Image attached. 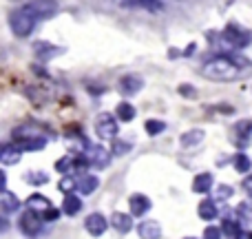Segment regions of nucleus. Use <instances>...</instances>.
Wrapping results in <instances>:
<instances>
[{"label": "nucleus", "mask_w": 252, "mask_h": 239, "mask_svg": "<svg viewBox=\"0 0 252 239\" xmlns=\"http://www.w3.org/2000/svg\"><path fill=\"white\" fill-rule=\"evenodd\" d=\"M66 146H69L71 153H75V155H84V153L89 151V142L82 133H69L66 135Z\"/></svg>", "instance_id": "dca6fc26"}, {"label": "nucleus", "mask_w": 252, "mask_h": 239, "mask_svg": "<svg viewBox=\"0 0 252 239\" xmlns=\"http://www.w3.org/2000/svg\"><path fill=\"white\" fill-rule=\"evenodd\" d=\"M142 87H144V80L135 73H128V75H124V78H120V91H122L124 96H135V93L142 91Z\"/></svg>", "instance_id": "f8f14e48"}, {"label": "nucleus", "mask_w": 252, "mask_h": 239, "mask_svg": "<svg viewBox=\"0 0 252 239\" xmlns=\"http://www.w3.org/2000/svg\"><path fill=\"white\" fill-rule=\"evenodd\" d=\"M84 157H87V162L91 166H95V169H104V166H109V162H111V153L106 151L104 146H89V151L84 153Z\"/></svg>", "instance_id": "0eeeda50"}, {"label": "nucleus", "mask_w": 252, "mask_h": 239, "mask_svg": "<svg viewBox=\"0 0 252 239\" xmlns=\"http://www.w3.org/2000/svg\"><path fill=\"white\" fill-rule=\"evenodd\" d=\"M25 204H27V208H31V210H35V213H38V215H42V219H44V222H47V215L51 213L53 208H56V206H53L51 202H49L44 195H40V193H35V195H31L29 200L25 202Z\"/></svg>", "instance_id": "6e6552de"}, {"label": "nucleus", "mask_w": 252, "mask_h": 239, "mask_svg": "<svg viewBox=\"0 0 252 239\" xmlns=\"http://www.w3.org/2000/svg\"><path fill=\"white\" fill-rule=\"evenodd\" d=\"M13 144H16L22 153L25 151H42V148L47 146V137H20V139H13Z\"/></svg>", "instance_id": "f3484780"}, {"label": "nucleus", "mask_w": 252, "mask_h": 239, "mask_svg": "<svg viewBox=\"0 0 252 239\" xmlns=\"http://www.w3.org/2000/svg\"><path fill=\"white\" fill-rule=\"evenodd\" d=\"M130 148H133V144H130V142H122V139H115V144H113V151H111V153L120 157V155H126V153H128Z\"/></svg>", "instance_id": "473e14b6"}, {"label": "nucleus", "mask_w": 252, "mask_h": 239, "mask_svg": "<svg viewBox=\"0 0 252 239\" xmlns=\"http://www.w3.org/2000/svg\"><path fill=\"white\" fill-rule=\"evenodd\" d=\"M29 7L33 9L38 18H53L60 9V4H58V0H31Z\"/></svg>", "instance_id": "1a4fd4ad"}, {"label": "nucleus", "mask_w": 252, "mask_h": 239, "mask_svg": "<svg viewBox=\"0 0 252 239\" xmlns=\"http://www.w3.org/2000/svg\"><path fill=\"white\" fill-rule=\"evenodd\" d=\"M35 22H38V16L33 13V9H31L29 4H25V7L16 9V11H11V16H9V25H11V31L18 35V38H27V35L33 31Z\"/></svg>", "instance_id": "f03ea898"}, {"label": "nucleus", "mask_w": 252, "mask_h": 239, "mask_svg": "<svg viewBox=\"0 0 252 239\" xmlns=\"http://www.w3.org/2000/svg\"><path fill=\"white\" fill-rule=\"evenodd\" d=\"M221 235H223V231L219 226H208L204 231V239H221Z\"/></svg>", "instance_id": "f704fd0d"}, {"label": "nucleus", "mask_w": 252, "mask_h": 239, "mask_svg": "<svg viewBox=\"0 0 252 239\" xmlns=\"http://www.w3.org/2000/svg\"><path fill=\"white\" fill-rule=\"evenodd\" d=\"M97 186H100V179H97L95 175L82 173V175L78 177V191L82 193V195H91V193H95Z\"/></svg>", "instance_id": "a211bd4d"}, {"label": "nucleus", "mask_w": 252, "mask_h": 239, "mask_svg": "<svg viewBox=\"0 0 252 239\" xmlns=\"http://www.w3.org/2000/svg\"><path fill=\"white\" fill-rule=\"evenodd\" d=\"M18 228H20V233H22L25 237L35 239V237L42 235V231H44V219H42V215H38L35 210L27 208L25 213L20 215V219H18Z\"/></svg>", "instance_id": "20e7f679"}, {"label": "nucleus", "mask_w": 252, "mask_h": 239, "mask_svg": "<svg viewBox=\"0 0 252 239\" xmlns=\"http://www.w3.org/2000/svg\"><path fill=\"white\" fill-rule=\"evenodd\" d=\"M62 51H64V49L53 47L51 42H44V40H38V42L33 44V53H35V58H38V60H42V62H47V60H51V58L60 56Z\"/></svg>", "instance_id": "9b49d317"}, {"label": "nucleus", "mask_w": 252, "mask_h": 239, "mask_svg": "<svg viewBox=\"0 0 252 239\" xmlns=\"http://www.w3.org/2000/svg\"><path fill=\"white\" fill-rule=\"evenodd\" d=\"M137 235L142 239H159L161 237L159 222H142L137 226Z\"/></svg>", "instance_id": "aec40b11"}, {"label": "nucleus", "mask_w": 252, "mask_h": 239, "mask_svg": "<svg viewBox=\"0 0 252 239\" xmlns=\"http://www.w3.org/2000/svg\"><path fill=\"white\" fill-rule=\"evenodd\" d=\"M111 226H113L118 233H128L130 228H133V215L113 213V217H111Z\"/></svg>", "instance_id": "412c9836"}, {"label": "nucleus", "mask_w": 252, "mask_h": 239, "mask_svg": "<svg viewBox=\"0 0 252 239\" xmlns=\"http://www.w3.org/2000/svg\"><path fill=\"white\" fill-rule=\"evenodd\" d=\"M80 210H82V200H80L78 195H66L64 202H62V213L69 215V217H73V215H78Z\"/></svg>", "instance_id": "5701e85b"}, {"label": "nucleus", "mask_w": 252, "mask_h": 239, "mask_svg": "<svg viewBox=\"0 0 252 239\" xmlns=\"http://www.w3.org/2000/svg\"><path fill=\"white\" fill-rule=\"evenodd\" d=\"M144 129H146V133H148V135H159V133H164L166 124H164L161 120H146Z\"/></svg>", "instance_id": "c756f323"}, {"label": "nucleus", "mask_w": 252, "mask_h": 239, "mask_svg": "<svg viewBox=\"0 0 252 239\" xmlns=\"http://www.w3.org/2000/svg\"><path fill=\"white\" fill-rule=\"evenodd\" d=\"M204 139V131L195 129V131H188V133L182 135V146H192V144H199Z\"/></svg>", "instance_id": "a878e982"}, {"label": "nucleus", "mask_w": 252, "mask_h": 239, "mask_svg": "<svg viewBox=\"0 0 252 239\" xmlns=\"http://www.w3.org/2000/svg\"><path fill=\"white\" fill-rule=\"evenodd\" d=\"M73 160H75V157H71V155H66V157H62V160H58L56 171H58V173H64V175L73 173Z\"/></svg>", "instance_id": "7c9ffc66"}, {"label": "nucleus", "mask_w": 252, "mask_h": 239, "mask_svg": "<svg viewBox=\"0 0 252 239\" xmlns=\"http://www.w3.org/2000/svg\"><path fill=\"white\" fill-rule=\"evenodd\" d=\"M25 179H27L29 184H38V186H40V184H47V182H49V177H47L44 173H40V171H38V173H27Z\"/></svg>", "instance_id": "72a5a7b5"}, {"label": "nucleus", "mask_w": 252, "mask_h": 239, "mask_svg": "<svg viewBox=\"0 0 252 239\" xmlns=\"http://www.w3.org/2000/svg\"><path fill=\"white\" fill-rule=\"evenodd\" d=\"M252 71V62L239 53H223L213 60H208L201 67V75L215 82H230L248 75Z\"/></svg>", "instance_id": "f257e3e1"}, {"label": "nucleus", "mask_w": 252, "mask_h": 239, "mask_svg": "<svg viewBox=\"0 0 252 239\" xmlns=\"http://www.w3.org/2000/svg\"><path fill=\"white\" fill-rule=\"evenodd\" d=\"M217 204H219V202L213 200V197H210V200H204L199 206H197V213H199V217L206 219V222H213V219H217L219 217Z\"/></svg>", "instance_id": "2eb2a0df"}, {"label": "nucleus", "mask_w": 252, "mask_h": 239, "mask_svg": "<svg viewBox=\"0 0 252 239\" xmlns=\"http://www.w3.org/2000/svg\"><path fill=\"white\" fill-rule=\"evenodd\" d=\"M252 139V120H241L232 129V144L239 148H246Z\"/></svg>", "instance_id": "423d86ee"}, {"label": "nucleus", "mask_w": 252, "mask_h": 239, "mask_svg": "<svg viewBox=\"0 0 252 239\" xmlns=\"http://www.w3.org/2000/svg\"><path fill=\"white\" fill-rule=\"evenodd\" d=\"M95 133L102 139H115L118 137V120L111 113H100L95 120Z\"/></svg>", "instance_id": "39448f33"}, {"label": "nucleus", "mask_w": 252, "mask_h": 239, "mask_svg": "<svg viewBox=\"0 0 252 239\" xmlns=\"http://www.w3.org/2000/svg\"><path fill=\"white\" fill-rule=\"evenodd\" d=\"M237 217H239V222L244 224V226H250L252 224V204L244 202V204L237 206Z\"/></svg>", "instance_id": "b1692460"}, {"label": "nucleus", "mask_w": 252, "mask_h": 239, "mask_svg": "<svg viewBox=\"0 0 252 239\" xmlns=\"http://www.w3.org/2000/svg\"><path fill=\"white\" fill-rule=\"evenodd\" d=\"M244 191L248 193V195L252 197V175H248V177L244 179Z\"/></svg>", "instance_id": "c9c22d12"}, {"label": "nucleus", "mask_w": 252, "mask_h": 239, "mask_svg": "<svg viewBox=\"0 0 252 239\" xmlns=\"http://www.w3.org/2000/svg\"><path fill=\"white\" fill-rule=\"evenodd\" d=\"M250 42H252V34L244 27L235 25V22H230L219 35V44L223 49H246Z\"/></svg>", "instance_id": "7ed1b4c3"}, {"label": "nucleus", "mask_w": 252, "mask_h": 239, "mask_svg": "<svg viewBox=\"0 0 252 239\" xmlns=\"http://www.w3.org/2000/svg\"><path fill=\"white\" fill-rule=\"evenodd\" d=\"M232 164H235V169L239 171V173H248V171L252 169V160L246 153H237L235 160H232Z\"/></svg>", "instance_id": "cd10ccee"}, {"label": "nucleus", "mask_w": 252, "mask_h": 239, "mask_svg": "<svg viewBox=\"0 0 252 239\" xmlns=\"http://www.w3.org/2000/svg\"><path fill=\"white\" fill-rule=\"evenodd\" d=\"M58 188H60L64 195H71L73 191H78V179H73L71 175H66V177L60 179V184H58Z\"/></svg>", "instance_id": "c85d7f7f"}, {"label": "nucleus", "mask_w": 252, "mask_h": 239, "mask_svg": "<svg viewBox=\"0 0 252 239\" xmlns=\"http://www.w3.org/2000/svg\"><path fill=\"white\" fill-rule=\"evenodd\" d=\"M84 228H87L89 235L100 237V235H104V233H106V228H109V222H106L104 215L91 213V215L87 217V222H84Z\"/></svg>", "instance_id": "9d476101"}, {"label": "nucleus", "mask_w": 252, "mask_h": 239, "mask_svg": "<svg viewBox=\"0 0 252 239\" xmlns=\"http://www.w3.org/2000/svg\"><path fill=\"white\" fill-rule=\"evenodd\" d=\"M118 118L120 120H124V122H130V120H135V106L130 104V102H120L118 104Z\"/></svg>", "instance_id": "393cba45"}, {"label": "nucleus", "mask_w": 252, "mask_h": 239, "mask_svg": "<svg viewBox=\"0 0 252 239\" xmlns=\"http://www.w3.org/2000/svg\"><path fill=\"white\" fill-rule=\"evenodd\" d=\"M221 231H223V235H226L228 239H235L241 233V228H239V222H235V219H223Z\"/></svg>", "instance_id": "bb28decb"}, {"label": "nucleus", "mask_w": 252, "mask_h": 239, "mask_svg": "<svg viewBox=\"0 0 252 239\" xmlns=\"http://www.w3.org/2000/svg\"><path fill=\"white\" fill-rule=\"evenodd\" d=\"M235 239H252V231H241Z\"/></svg>", "instance_id": "e433bc0d"}, {"label": "nucleus", "mask_w": 252, "mask_h": 239, "mask_svg": "<svg viewBox=\"0 0 252 239\" xmlns=\"http://www.w3.org/2000/svg\"><path fill=\"white\" fill-rule=\"evenodd\" d=\"M22 157V151L16 146V144H2V151H0V162H2L4 166H11V164H18Z\"/></svg>", "instance_id": "4468645a"}, {"label": "nucleus", "mask_w": 252, "mask_h": 239, "mask_svg": "<svg viewBox=\"0 0 252 239\" xmlns=\"http://www.w3.org/2000/svg\"><path fill=\"white\" fill-rule=\"evenodd\" d=\"M0 208H2V215L7 217V215L16 213V210L20 208V200L7 188V191H2V197H0Z\"/></svg>", "instance_id": "6ab92c4d"}, {"label": "nucleus", "mask_w": 252, "mask_h": 239, "mask_svg": "<svg viewBox=\"0 0 252 239\" xmlns=\"http://www.w3.org/2000/svg\"><path fill=\"white\" fill-rule=\"evenodd\" d=\"M232 186H226V184H219L217 186V191H215V197L213 200H217V202H221V200H228V197H232Z\"/></svg>", "instance_id": "2f4dec72"}, {"label": "nucleus", "mask_w": 252, "mask_h": 239, "mask_svg": "<svg viewBox=\"0 0 252 239\" xmlns=\"http://www.w3.org/2000/svg\"><path fill=\"white\" fill-rule=\"evenodd\" d=\"M184 239H197V237H184Z\"/></svg>", "instance_id": "4c0bfd02"}, {"label": "nucleus", "mask_w": 252, "mask_h": 239, "mask_svg": "<svg viewBox=\"0 0 252 239\" xmlns=\"http://www.w3.org/2000/svg\"><path fill=\"white\" fill-rule=\"evenodd\" d=\"M128 208H130V215H135V217H142V215H146L148 210H151V200H148L146 195H142V193H137V195H130Z\"/></svg>", "instance_id": "ddd939ff"}, {"label": "nucleus", "mask_w": 252, "mask_h": 239, "mask_svg": "<svg viewBox=\"0 0 252 239\" xmlns=\"http://www.w3.org/2000/svg\"><path fill=\"white\" fill-rule=\"evenodd\" d=\"M192 191L195 193H208V191H213V175L210 173H199V175H195V179H192Z\"/></svg>", "instance_id": "4be33fe9"}]
</instances>
